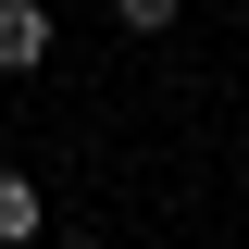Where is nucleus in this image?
I'll list each match as a JSON object with an SVG mask.
<instances>
[{"mask_svg": "<svg viewBox=\"0 0 249 249\" xmlns=\"http://www.w3.org/2000/svg\"><path fill=\"white\" fill-rule=\"evenodd\" d=\"M50 62V13L37 0H0V75H37Z\"/></svg>", "mask_w": 249, "mask_h": 249, "instance_id": "nucleus-1", "label": "nucleus"}, {"mask_svg": "<svg viewBox=\"0 0 249 249\" xmlns=\"http://www.w3.org/2000/svg\"><path fill=\"white\" fill-rule=\"evenodd\" d=\"M37 224H50V212H37V187H25V175H0V249H25Z\"/></svg>", "mask_w": 249, "mask_h": 249, "instance_id": "nucleus-2", "label": "nucleus"}, {"mask_svg": "<svg viewBox=\"0 0 249 249\" xmlns=\"http://www.w3.org/2000/svg\"><path fill=\"white\" fill-rule=\"evenodd\" d=\"M112 13H124L137 37H150V25H175V0H112Z\"/></svg>", "mask_w": 249, "mask_h": 249, "instance_id": "nucleus-3", "label": "nucleus"}]
</instances>
